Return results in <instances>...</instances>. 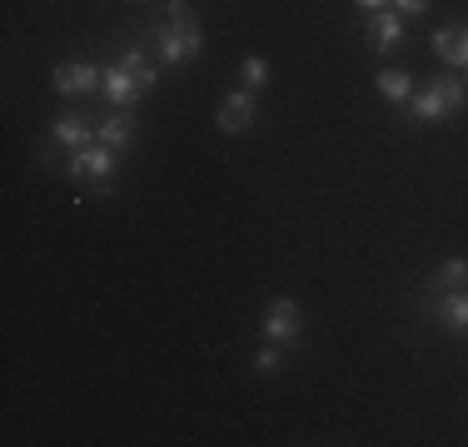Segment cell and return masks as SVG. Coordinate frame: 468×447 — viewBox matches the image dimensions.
Returning <instances> with one entry per match:
<instances>
[{"label": "cell", "mask_w": 468, "mask_h": 447, "mask_svg": "<svg viewBox=\"0 0 468 447\" xmlns=\"http://www.w3.org/2000/svg\"><path fill=\"white\" fill-rule=\"evenodd\" d=\"M105 80V70L90 60H65V65H55V89L60 95H90V89Z\"/></svg>", "instance_id": "obj_6"}, {"label": "cell", "mask_w": 468, "mask_h": 447, "mask_svg": "<svg viewBox=\"0 0 468 447\" xmlns=\"http://www.w3.org/2000/svg\"><path fill=\"white\" fill-rule=\"evenodd\" d=\"M254 109H260L254 89H229V95L215 105V130L219 134H244L254 125Z\"/></svg>", "instance_id": "obj_3"}, {"label": "cell", "mask_w": 468, "mask_h": 447, "mask_svg": "<svg viewBox=\"0 0 468 447\" xmlns=\"http://www.w3.org/2000/svg\"><path fill=\"white\" fill-rule=\"evenodd\" d=\"M120 65L140 80V89H154V80H160V65L144 60V50H125V55H120Z\"/></svg>", "instance_id": "obj_15"}, {"label": "cell", "mask_w": 468, "mask_h": 447, "mask_svg": "<svg viewBox=\"0 0 468 447\" xmlns=\"http://www.w3.org/2000/svg\"><path fill=\"white\" fill-rule=\"evenodd\" d=\"M399 16H419V10H429V0H394Z\"/></svg>", "instance_id": "obj_18"}, {"label": "cell", "mask_w": 468, "mask_h": 447, "mask_svg": "<svg viewBox=\"0 0 468 447\" xmlns=\"http://www.w3.org/2000/svg\"><path fill=\"white\" fill-rule=\"evenodd\" d=\"M130 140H135V115L130 109H115V115L100 125V144H110V150H130Z\"/></svg>", "instance_id": "obj_12"}, {"label": "cell", "mask_w": 468, "mask_h": 447, "mask_svg": "<svg viewBox=\"0 0 468 447\" xmlns=\"http://www.w3.org/2000/svg\"><path fill=\"white\" fill-rule=\"evenodd\" d=\"M50 140L60 144V150H85V144H95L100 134L85 125V115H60V120L50 125Z\"/></svg>", "instance_id": "obj_10"}, {"label": "cell", "mask_w": 468, "mask_h": 447, "mask_svg": "<svg viewBox=\"0 0 468 447\" xmlns=\"http://www.w3.org/2000/svg\"><path fill=\"white\" fill-rule=\"evenodd\" d=\"M433 55L468 70V26H439L433 30Z\"/></svg>", "instance_id": "obj_9"}, {"label": "cell", "mask_w": 468, "mask_h": 447, "mask_svg": "<svg viewBox=\"0 0 468 447\" xmlns=\"http://www.w3.org/2000/svg\"><path fill=\"white\" fill-rule=\"evenodd\" d=\"M65 179H115V150L110 144H85V150H70L65 160Z\"/></svg>", "instance_id": "obj_5"}, {"label": "cell", "mask_w": 468, "mask_h": 447, "mask_svg": "<svg viewBox=\"0 0 468 447\" xmlns=\"http://www.w3.org/2000/svg\"><path fill=\"white\" fill-rule=\"evenodd\" d=\"M239 75H244V89H264L270 85V60H264V55H250Z\"/></svg>", "instance_id": "obj_16"}, {"label": "cell", "mask_w": 468, "mask_h": 447, "mask_svg": "<svg viewBox=\"0 0 468 447\" xmlns=\"http://www.w3.org/2000/svg\"><path fill=\"white\" fill-rule=\"evenodd\" d=\"M369 45H374L378 55H388L394 45H404V16H399L394 5L374 10V16H369Z\"/></svg>", "instance_id": "obj_8"}, {"label": "cell", "mask_w": 468, "mask_h": 447, "mask_svg": "<svg viewBox=\"0 0 468 447\" xmlns=\"http://www.w3.org/2000/svg\"><path fill=\"white\" fill-rule=\"evenodd\" d=\"M378 95H384V99H414V75H409V70H399V65H394V70H378Z\"/></svg>", "instance_id": "obj_14"}, {"label": "cell", "mask_w": 468, "mask_h": 447, "mask_svg": "<svg viewBox=\"0 0 468 447\" xmlns=\"http://www.w3.org/2000/svg\"><path fill=\"white\" fill-rule=\"evenodd\" d=\"M150 40H154V55L160 65H185L205 50V36H199V20L185 0H165V16L150 26Z\"/></svg>", "instance_id": "obj_1"}, {"label": "cell", "mask_w": 468, "mask_h": 447, "mask_svg": "<svg viewBox=\"0 0 468 447\" xmlns=\"http://www.w3.org/2000/svg\"><path fill=\"white\" fill-rule=\"evenodd\" d=\"M354 5H359L364 16H374V10H388V5H394V0H354Z\"/></svg>", "instance_id": "obj_20"}, {"label": "cell", "mask_w": 468, "mask_h": 447, "mask_svg": "<svg viewBox=\"0 0 468 447\" xmlns=\"http://www.w3.org/2000/svg\"><path fill=\"white\" fill-rule=\"evenodd\" d=\"M429 288H433V294H453V288H468V259L439 264V268H433V278H429Z\"/></svg>", "instance_id": "obj_13"}, {"label": "cell", "mask_w": 468, "mask_h": 447, "mask_svg": "<svg viewBox=\"0 0 468 447\" xmlns=\"http://www.w3.org/2000/svg\"><path fill=\"white\" fill-rule=\"evenodd\" d=\"M280 363H284V353H280V343H264L260 353H254V373H280Z\"/></svg>", "instance_id": "obj_17"}, {"label": "cell", "mask_w": 468, "mask_h": 447, "mask_svg": "<svg viewBox=\"0 0 468 447\" xmlns=\"http://www.w3.org/2000/svg\"><path fill=\"white\" fill-rule=\"evenodd\" d=\"M100 89H105V99H110L115 109H130V105H135V99L144 95L140 80L125 70V65H105V80H100Z\"/></svg>", "instance_id": "obj_7"}, {"label": "cell", "mask_w": 468, "mask_h": 447, "mask_svg": "<svg viewBox=\"0 0 468 447\" xmlns=\"http://www.w3.org/2000/svg\"><path fill=\"white\" fill-rule=\"evenodd\" d=\"M260 328H264V338H270V343H299V333H304V323H299V304H294V298H270V304H264Z\"/></svg>", "instance_id": "obj_4"}, {"label": "cell", "mask_w": 468, "mask_h": 447, "mask_svg": "<svg viewBox=\"0 0 468 447\" xmlns=\"http://www.w3.org/2000/svg\"><path fill=\"white\" fill-rule=\"evenodd\" d=\"M463 99H468V85L443 75V80H429V89H419V95L409 99V115H414L419 125H439L443 115H453V109L463 105Z\"/></svg>", "instance_id": "obj_2"}, {"label": "cell", "mask_w": 468, "mask_h": 447, "mask_svg": "<svg viewBox=\"0 0 468 447\" xmlns=\"http://www.w3.org/2000/svg\"><path fill=\"white\" fill-rule=\"evenodd\" d=\"M90 194L95 199H110V194H115V179H90Z\"/></svg>", "instance_id": "obj_19"}, {"label": "cell", "mask_w": 468, "mask_h": 447, "mask_svg": "<svg viewBox=\"0 0 468 447\" xmlns=\"http://www.w3.org/2000/svg\"><path fill=\"white\" fill-rule=\"evenodd\" d=\"M433 318L449 333H468V288H453V294L433 298Z\"/></svg>", "instance_id": "obj_11"}]
</instances>
